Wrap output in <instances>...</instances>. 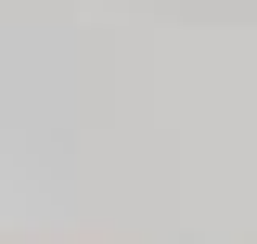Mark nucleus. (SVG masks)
Returning a JSON list of instances; mask_svg holds the SVG:
<instances>
[]
</instances>
